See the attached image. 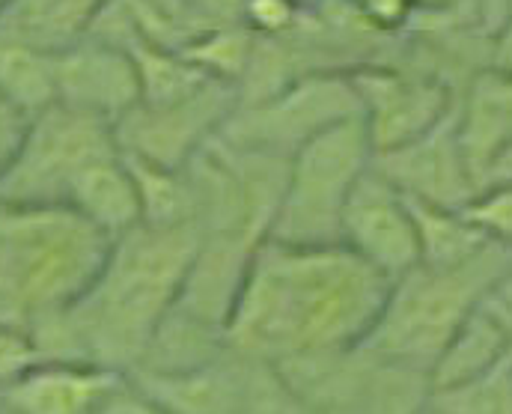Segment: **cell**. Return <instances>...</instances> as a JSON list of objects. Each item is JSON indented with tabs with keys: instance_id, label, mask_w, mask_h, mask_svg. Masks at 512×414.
<instances>
[{
	"instance_id": "16",
	"label": "cell",
	"mask_w": 512,
	"mask_h": 414,
	"mask_svg": "<svg viewBox=\"0 0 512 414\" xmlns=\"http://www.w3.org/2000/svg\"><path fill=\"white\" fill-rule=\"evenodd\" d=\"M108 0H6L0 36L42 51H63L84 39Z\"/></svg>"
},
{
	"instance_id": "12",
	"label": "cell",
	"mask_w": 512,
	"mask_h": 414,
	"mask_svg": "<svg viewBox=\"0 0 512 414\" xmlns=\"http://www.w3.org/2000/svg\"><path fill=\"white\" fill-rule=\"evenodd\" d=\"M54 84L57 105L84 111L111 126L140 102L137 66L128 48L99 36H84L54 54Z\"/></svg>"
},
{
	"instance_id": "9",
	"label": "cell",
	"mask_w": 512,
	"mask_h": 414,
	"mask_svg": "<svg viewBox=\"0 0 512 414\" xmlns=\"http://www.w3.org/2000/svg\"><path fill=\"white\" fill-rule=\"evenodd\" d=\"M349 78L361 102V120L373 143V155L423 138L459 108L450 81L438 75L364 63L352 69Z\"/></svg>"
},
{
	"instance_id": "3",
	"label": "cell",
	"mask_w": 512,
	"mask_h": 414,
	"mask_svg": "<svg viewBox=\"0 0 512 414\" xmlns=\"http://www.w3.org/2000/svg\"><path fill=\"white\" fill-rule=\"evenodd\" d=\"M108 251L111 239L72 209L0 203V292L24 328L84 298Z\"/></svg>"
},
{
	"instance_id": "1",
	"label": "cell",
	"mask_w": 512,
	"mask_h": 414,
	"mask_svg": "<svg viewBox=\"0 0 512 414\" xmlns=\"http://www.w3.org/2000/svg\"><path fill=\"white\" fill-rule=\"evenodd\" d=\"M390 280L343 245L262 239L242 280L224 340L265 361H319L367 343Z\"/></svg>"
},
{
	"instance_id": "15",
	"label": "cell",
	"mask_w": 512,
	"mask_h": 414,
	"mask_svg": "<svg viewBox=\"0 0 512 414\" xmlns=\"http://www.w3.org/2000/svg\"><path fill=\"white\" fill-rule=\"evenodd\" d=\"M66 209L87 218L111 242L140 224V197L123 149L93 161L69 191Z\"/></svg>"
},
{
	"instance_id": "26",
	"label": "cell",
	"mask_w": 512,
	"mask_h": 414,
	"mask_svg": "<svg viewBox=\"0 0 512 414\" xmlns=\"http://www.w3.org/2000/svg\"><path fill=\"white\" fill-rule=\"evenodd\" d=\"M93 414H164L131 379H126Z\"/></svg>"
},
{
	"instance_id": "22",
	"label": "cell",
	"mask_w": 512,
	"mask_h": 414,
	"mask_svg": "<svg viewBox=\"0 0 512 414\" xmlns=\"http://www.w3.org/2000/svg\"><path fill=\"white\" fill-rule=\"evenodd\" d=\"M310 6L298 0H242L239 24L259 39H283L295 30Z\"/></svg>"
},
{
	"instance_id": "31",
	"label": "cell",
	"mask_w": 512,
	"mask_h": 414,
	"mask_svg": "<svg viewBox=\"0 0 512 414\" xmlns=\"http://www.w3.org/2000/svg\"><path fill=\"white\" fill-rule=\"evenodd\" d=\"M492 301H495V307L507 316V322L512 325V269L507 272V275L501 277V283L495 286Z\"/></svg>"
},
{
	"instance_id": "32",
	"label": "cell",
	"mask_w": 512,
	"mask_h": 414,
	"mask_svg": "<svg viewBox=\"0 0 512 414\" xmlns=\"http://www.w3.org/2000/svg\"><path fill=\"white\" fill-rule=\"evenodd\" d=\"M414 414H438V412H432V409H429V406L423 403V409H417V412H414Z\"/></svg>"
},
{
	"instance_id": "21",
	"label": "cell",
	"mask_w": 512,
	"mask_h": 414,
	"mask_svg": "<svg viewBox=\"0 0 512 414\" xmlns=\"http://www.w3.org/2000/svg\"><path fill=\"white\" fill-rule=\"evenodd\" d=\"M462 212L492 245L512 251V185L480 188Z\"/></svg>"
},
{
	"instance_id": "23",
	"label": "cell",
	"mask_w": 512,
	"mask_h": 414,
	"mask_svg": "<svg viewBox=\"0 0 512 414\" xmlns=\"http://www.w3.org/2000/svg\"><path fill=\"white\" fill-rule=\"evenodd\" d=\"M42 361L39 346L24 325L0 322V391L15 385L27 370Z\"/></svg>"
},
{
	"instance_id": "17",
	"label": "cell",
	"mask_w": 512,
	"mask_h": 414,
	"mask_svg": "<svg viewBox=\"0 0 512 414\" xmlns=\"http://www.w3.org/2000/svg\"><path fill=\"white\" fill-rule=\"evenodd\" d=\"M507 138H512V78L483 69L459 102V140L474 182Z\"/></svg>"
},
{
	"instance_id": "18",
	"label": "cell",
	"mask_w": 512,
	"mask_h": 414,
	"mask_svg": "<svg viewBox=\"0 0 512 414\" xmlns=\"http://www.w3.org/2000/svg\"><path fill=\"white\" fill-rule=\"evenodd\" d=\"M411 218L420 245V266L453 269L480 257L492 242L465 218L462 209H441L420 200H411Z\"/></svg>"
},
{
	"instance_id": "14",
	"label": "cell",
	"mask_w": 512,
	"mask_h": 414,
	"mask_svg": "<svg viewBox=\"0 0 512 414\" xmlns=\"http://www.w3.org/2000/svg\"><path fill=\"white\" fill-rule=\"evenodd\" d=\"M512 355V325L495 307L492 295L462 322V328L450 337L444 352L426 373V391H450L468 385Z\"/></svg>"
},
{
	"instance_id": "7",
	"label": "cell",
	"mask_w": 512,
	"mask_h": 414,
	"mask_svg": "<svg viewBox=\"0 0 512 414\" xmlns=\"http://www.w3.org/2000/svg\"><path fill=\"white\" fill-rule=\"evenodd\" d=\"M358 117L361 102L349 72H310L256 105H239L218 138L286 161L301 143Z\"/></svg>"
},
{
	"instance_id": "6",
	"label": "cell",
	"mask_w": 512,
	"mask_h": 414,
	"mask_svg": "<svg viewBox=\"0 0 512 414\" xmlns=\"http://www.w3.org/2000/svg\"><path fill=\"white\" fill-rule=\"evenodd\" d=\"M111 152H120L111 123L54 102L27 120L18 152L0 179V203L66 209L78 176Z\"/></svg>"
},
{
	"instance_id": "20",
	"label": "cell",
	"mask_w": 512,
	"mask_h": 414,
	"mask_svg": "<svg viewBox=\"0 0 512 414\" xmlns=\"http://www.w3.org/2000/svg\"><path fill=\"white\" fill-rule=\"evenodd\" d=\"M426 406L438 414H512V355L468 385L426 394Z\"/></svg>"
},
{
	"instance_id": "30",
	"label": "cell",
	"mask_w": 512,
	"mask_h": 414,
	"mask_svg": "<svg viewBox=\"0 0 512 414\" xmlns=\"http://www.w3.org/2000/svg\"><path fill=\"white\" fill-rule=\"evenodd\" d=\"M411 9H414V18L417 15H447V12H456L459 6H471V0H408Z\"/></svg>"
},
{
	"instance_id": "28",
	"label": "cell",
	"mask_w": 512,
	"mask_h": 414,
	"mask_svg": "<svg viewBox=\"0 0 512 414\" xmlns=\"http://www.w3.org/2000/svg\"><path fill=\"white\" fill-rule=\"evenodd\" d=\"M486 185H512V138H507L486 161L480 179H477V191Z\"/></svg>"
},
{
	"instance_id": "10",
	"label": "cell",
	"mask_w": 512,
	"mask_h": 414,
	"mask_svg": "<svg viewBox=\"0 0 512 414\" xmlns=\"http://www.w3.org/2000/svg\"><path fill=\"white\" fill-rule=\"evenodd\" d=\"M340 245L387 280H396L420 263L408 197L393 188L376 167L358 179L346 200L340 218Z\"/></svg>"
},
{
	"instance_id": "11",
	"label": "cell",
	"mask_w": 512,
	"mask_h": 414,
	"mask_svg": "<svg viewBox=\"0 0 512 414\" xmlns=\"http://www.w3.org/2000/svg\"><path fill=\"white\" fill-rule=\"evenodd\" d=\"M373 167L405 197L429 206L465 209L477 194V182L459 140V108L423 138L373 155Z\"/></svg>"
},
{
	"instance_id": "24",
	"label": "cell",
	"mask_w": 512,
	"mask_h": 414,
	"mask_svg": "<svg viewBox=\"0 0 512 414\" xmlns=\"http://www.w3.org/2000/svg\"><path fill=\"white\" fill-rule=\"evenodd\" d=\"M340 3L349 6L379 36H399L414 21V9L408 0H340Z\"/></svg>"
},
{
	"instance_id": "5",
	"label": "cell",
	"mask_w": 512,
	"mask_h": 414,
	"mask_svg": "<svg viewBox=\"0 0 512 414\" xmlns=\"http://www.w3.org/2000/svg\"><path fill=\"white\" fill-rule=\"evenodd\" d=\"M373 167L364 120L337 123L286 158L280 200L265 239L301 248L340 245V218L358 179Z\"/></svg>"
},
{
	"instance_id": "4",
	"label": "cell",
	"mask_w": 512,
	"mask_h": 414,
	"mask_svg": "<svg viewBox=\"0 0 512 414\" xmlns=\"http://www.w3.org/2000/svg\"><path fill=\"white\" fill-rule=\"evenodd\" d=\"M510 269L512 251L498 245H489L480 257L453 269L417 263L411 272L390 280L382 313L361 349L387 367L426 379L450 337L495 292Z\"/></svg>"
},
{
	"instance_id": "27",
	"label": "cell",
	"mask_w": 512,
	"mask_h": 414,
	"mask_svg": "<svg viewBox=\"0 0 512 414\" xmlns=\"http://www.w3.org/2000/svg\"><path fill=\"white\" fill-rule=\"evenodd\" d=\"M486 57H489V66H486L489 72L512 78V15L489 33Z\"/></svg>"
},
{
	"instance_id": "29",
	"label": "cell",
	"mask_w": 512,
	"mask_h": 414,
	"mask_svg": "<svg viewBox=\"0 0 512 414\" xmlns=\"http://www.w3.org/2000/svg\"><path fill=\"white\" fill-rule=\"evenodd\" d=\"M471 6L486 33H492L498 24H504L512 15V0H471Z\"/></svg>"
},
{
	"instance_id": "34",
	"label": "cell",
	"mask_w": 512,
	"mask_h": 414,
	"mask_svg": "<svg viewBox=\"0 0 512 414\" xmlns=\"http://www.w3.org/2000/svg\"><path fill=\"white\" fill-rule=\"evenodd\" d=\"M3 6H6V0H0V9H3Z\"/></svg>"
},
{
	"instance_id": "25",
	"label": "cell",
	"mask_w": 512,
	"mask_h": 414,
	"mask_svg": "<svg viewBox=\"0 0 512 414\" xmlns=\"http://www.w3.org/2000/svg\"><path fill=\"white\" fill-rule=\"evenodd\" d=\"M24 129H27V117L21 111H15L6 99H0V179L18 152Z\"/></svg>"
},
{
	"instance_id": "19",
	"label": "cell",
	"mask_w": 512,
	"mask_h": 414,
	"mask_svg": "<svg viewBox=\"0 0 512 414\" xmlns=\"http://www.w3.org/2000/svg\"><path fill=\"white\" fill-rule=\"evenodd\" d=\"M0 99L27 120L57 102L54 54L0 36Z\"/></svg>"
},
{
	"instance_id": "13",
	"label": "cell",
	"mask_w": 512,
	"mask_h": 414,
	"mask_svg": "<svg viewBox=\"0 0 512 414\" xmlns=\"http://www.w3.org/2000/svg\"><path fill=\"white\" fill-rule=\"evenodd\" d=\"M126 379V373L87 361H39L0 391V409L6 414H93Z\"/></svg>"
},
{
	"instance_id": "33",
	"label": "cell",
	"mask_w": 512,
	"mask_h": 414,
	"mask_svg": "<svg viewBox=\"0 0 512 414\" xmlns=\"http://www.w3.org/2000/svg\"><path fill=\"white\" fill-rule=\"evenodd\" d=\"M301 6H316V3H322V0H298Z\"/></svg>"
},
{
	"instance_id": "2",
	"label": "cell",
	"mask_w": 512,
	"mask_h": 414,
	"mask_svg": "<svg viewBox=\"0 0 512 414\" xmlns=\"http://www.w3.org/2000/svg\"><path fill=\"white\" fill-rule=\"evenodd\" d=\"M197 245V221L167 227L140 221L117 236L84 298L30 325L42 361H87L128 376L173 313Z\"/></svg>"
},
{
	"instance_id": "8",
	"label": "cell",
	"mask_w": 512,
	"mask_h": 414,
	"mask_svg": "<svg viewBox=\"0 0 512 414\" xmlns=\"http://www.w3.org/2000/svg\"><path fill=\"white\" fill-rule=\"evenodd\" d=\"M236 108V87L212 78L200 90L173 102H137L123 120L114 123V135L128 158L161 170H185L203 146L221 135Z\"/></svg>"
}]
</instances>
